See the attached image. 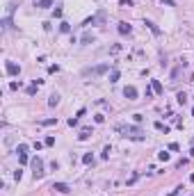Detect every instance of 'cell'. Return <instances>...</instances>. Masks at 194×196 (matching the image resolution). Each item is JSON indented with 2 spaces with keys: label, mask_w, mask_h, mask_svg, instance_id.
Listing matches in <instances>:
<instances>
[{
  "label": "cell",
  "mask_w": 194,
  "mask_h": 196,
  "mask_svg": "<svg viewBox=\"0 0 194 196\" xmlns=\"http://www.w3.org/2000/svg\"><path fill=\"white\" fill-rule=\"evenodd\" d=\"M116 132H121V137H128V139H135V141H142L144 139V130L137 128V126H114Z\"/></svg>",
  "instance_id": "6da1fadb"
},
{
  "label": "cell",
  "mask_w": 194,
  "mask_h": 196,
  "mask_svg": "<svg viewBox=\"0 0 194 196\" xmlns=\"http://www.w3.org/2000/svg\"><path fill=\"white\" fill-rule=\"evenodd\" d=\"M110 71V64H98V66H87V68H82V75L85 78H98V75H103V73H107Z\"/></svg>",
  "instance_id": "7a4b0ae2"
},
{
  "label": "cell",
  "mask_w": 194,
  "mask_h": 196,
  "mask_svg": "<svg viewBox=\"0 0 194 196\" xmlns=\"http://www.w3.org/2000/svg\"><path fill=\"white\" fill-rule=\"evenodd\" d=\"M44 160L37 155V157H32V176H34V180H39V178H44Z\"/></svg>",
  "instance_id": "3957f363"
},
{
  "label": "cell",
  "mask_w": 194,
  "mask_h": 196,
  "mask_svg": "<svg viewBox=\"0 0 194 196\" xmlns=\"http://www.w3.org/2000/svg\"><path fill=\"white\" fill-rule=\"evenodd\" d=\"M101 23H105V11H98L96 16H91V18H87L82 25L85 27H89V25H101Z\"/></svg>",
  "instance_id": "277c9868"
},
{
  "label": "cell",
  "mask_w": 194,
  "mask_h": 196,
  "mask_svg": "<svg viewBox=\"0 0 194 196\" xmlns=\"http://www.w3.org/2000/svg\"><path fill=\"white\" fill-rule=\"evenodd\" d=\"M5 71H7L9 75H18L21 73V66H18L16 62H5Z\"/></svg>",
  "instance_id": "5b68a950"
},
{
  "label": "cell",
  "mask_w": 194,
  "mask_h": 196,
  "mask_svg": "<svg viewBox=\"0 0 194 196\" xmlns=\"http://www.w3.org/2000/svg\"><path fill=\"white\" fill-rule=\"evenodd\" d=\"M50 189L60 192V194H69V192H71V187L66 185V182H53V187H50Z\"/></svg>",
  "instance_id": "8992f818"
},
{
  "label": "cell",
  "mask_w": 194,
  "mask_h": 196,
  "mask_svg": "<svg viewBox=\"0 0 194 196\" xmlns=\"http://www.w3.org/2000/svg\"><path fill=\"white\" fill-rule=\"evenodd\" d=\"M124 96L128 98V101H137V89H135V87H126Z\"/></svg>",
  "instance_id": "52a82bcc"
},
{
  "label": "cell",
  "mask_w": 194,
  "mask_h": 196,
  "mask_svg": "<svg viewBox=\"0 0 194 196\" xmlns=\"http://www.w3.org/2000/svg\"><path fill=\"white\" fill-rule=\"evenodd\" d=\"M116 30H119V34H130L132 32V27H130V23H126V21H121V23H119V27H116Z\"/></svg>",
  "instance_id": "ba28073f"
},
{
  "label": "cell",
  "mask_w": 194,
  "mask_h": 196,
  "mask_svg": "<svg viewBox=\"0 0 194 196\" xmlns=\"http://www.w3.org/2000/svg\"><path fill=\"white\" fill-rule=\"evenodd\" d=\"M144 25L149 27V30H151V32H153V34H155V37H160V34H162V30H160V27L155 25L153 21H144Z\"/></svg>",
  "instance_id": "9c48e42d"
},
{
  "label": "cell",
  "mask_w": 194,
  "mask_h": 196,
  "mask_svg": "<svg viewBox=\"0 0 194 196\" xmlns=\"http://www.w3.org/2000/svg\"><path fill=\"white\" fill-rule=\"evenodd\" d=\"M91 135H94V132H91V128H82V130H80V135H78V139H80V141H87Z\"/></svg>",
  "instance_id": "30bf717a"
},
{
  "label": "cell",
  "mask_w": 194,
  "mask_h": 196,
  "mask_svg": "<svg viewBox=\"0 0 194 196\" xmlns=\"http://www.w3.org/2000/svg\"><path fill=\"white\" fill-rule=\"evenodd\" d=\"M80 43H82V46H87V43H94V34H91V32H85L82 37H80Z\"/></svg>",
  "instance_id": "8fae6325"
},
{
  "label": "cell",
  "mask_w": 194,
  "mask_h": 196,
  "mask_svg": "<svg viewBox=\"0 0 194 196\" xmlns=\"http://www.w3.org/2000/svg\"><path fill=\"white\" fill-rule=\"evenodd\" d=\"M151 87H153V91H155V94H162V91H165V87H162L160 80H151Z\"/></svg>",
  "instance_id": "7c38bea8"
},
{
  "label": "cell",
  "mask_w": 194,
  "mask_h": 196,
  "mask_svg": "<svg viewBox=\"0 0 194 196\" xmlns=\"http://www.w3.org/2000/svg\"><path fill=\"white\" fill-rule=\"evenodd\" d=\"M50 5H53V0H34V7H39V9H46Z\"/></svg>",
  "instance_id": "4fadbf2b"
},
{
  "label": "cell",
  "mask_w": 194,
  "mask_h": 196,
  "mask_svg": "<svg viewBox=\"0 0 194 196\" xmlns=\"http://www.w3.org/2000/svg\"><path fill=\"white\" fill-rule=\"evenodd\" d=\"M155 130H160V132H169V126H165L162 121H155Z\"/></svg>",
  "instance_id": "5bb4252c"
},
{
  "label": "cell",
  "mask_w": 194,
  "mask_h": 196,
  "mask_svg": "<svg viewBox=\"0 0 194 196\" xmlns=\"http://www.w3.org/2000/svg\"><path fill=\"white\" fill-rule=\"evenodd\" d=\"M2 27H5V30H9V27H11V14H7V16L2 18Z\"/></svg>",
  "instance_id": "9a60e30c"
},
{
  "label": "cell",
  "mask_w": 194,
  "mask_h": 196,
  "mask_svg": "<svg viewBox=\"0 0 194 196\" xmlns=\"http://www.w3.org/2000/svg\"><path fill=\"white\" fill-rule=\"evenodd\" d=\"M119 78H121V73H119L116 68H112V73H110V82H116Z\"/></svg>",
  "instance_id": "2e32d148"
},
{
  "label": "cell",
  "mask_w": 194,
  "mask_h": 196,
  "mask_svg": "<svg viewBox=\"0 0 194 196\" xmlns=\"http://www.w3.org/2000/svg\"><path fill=\"white\" fill-rule=\"evenodd\" d=\"M169 157H171V155H169L167 151H160L158 153V160H162V162H169Z\"/></svg>",
  "instance_id": "e0dca14e"
},
{
  "label": "cell",
  "mask_w": 194,
  "mask_h": 196,
  "mask_svg": "<svg viewBox=\"0 0 194 196\" xmlns=\"http://www.w3.org/2000/svg\"><path fill=\"white\" fill-rule=\"evenodd\" d=\"M82 162H85V164H94V155H91V153L82 155Z\"/></svg>",
  "instance_id": "ac0fdd59"
},
{
  "label": "cell",
  "mask_w": 194,
  "mask_h": 196,
  "mask_svg": "<svg viewBox=\"0 0 194 196\" xmlns=\"http://www.w3.org/2000/svg\"><path fill=\"white\" fill-rule=\"evenodd\" d=\"M34 94H37V82L32 80V85L27 87V96H34Z\"/></svg>",
  "instance_id": "d6986e66"
},
{
  "label": "cell",
  "mask_w": 194,
  "mask_h": 196,
  "mask_svg": "<svg viewBox=\"0 0 194 196\" xmlns=\"http://www.w3.org/2000/svg\"><path fill=\"white\" fill-rule=\"evenodd\" d=\"M57 123V119H44V121H39V126H55Z\"/></svg>",
  "instance_id": "ffe728a7"
},
{
  "label": "cell",
  "mask_w": 194,
  "mask_h": 196,
  "mask_svg": "<svg viewBox=\"0 0 194 196\" xmlns=\"http://www.w3.org/2000/svg\"><path fill=\"white\" fill-rule=\"evenodd\" d=\"M16 153H18V155H25V153H27V146H25V144H18V146H16Z\"/></svg>",
  "instance_id": "44dd1931"
},
{
  "label": "cell",
  "mask_w": 194,
  "mask_h": 196,
  "mask_svg": "<svg viewBox=\"0 0 194 196\" xmlns=\"http://www.w3.org/2000/svg\"><path fill=\"white\" fill-rule=\"evenodd\" d=\"M57 103H60V96H57V94H53V96H50V101H48V105H50V107H55Z\"/></svg>",
  "instance_id": "7402d4cb"
},
{
  "label": "cell",
  "mask_w": 194,
  "mask_h": 196,
  "mask_svg": "<svg viewBox=\"0 0 194 196\" xmlns=\"http://www.w3.org/2000/svg\"><path fill=\"white\" fill-rule=\"evenodd\" d=\"M176 98H178V103H180V105H185V103H187V96L183 94V91H180V94H178Z\"/></svg>",
  "instance_id": "603a6c76"
},
{
  "label": "cell",
  "mask_w": 194,
  "mask_h": 196,
  "mask_svg": "<svg viewBox=\"0 0 194 196\" xmlns=\"http://www.w3.org/2000/svg\"><path fill=\"white\" fill-rule=\"evenodd\" d=\"M60 32H71V25L69 23H60Z\"/></svg>",
  "instance_id": "cb8c5ba5"
},
{
  "label": "cell",
  "mask_w": 194,
  "mask_h": 196,
  "mask_svg": "<svg viewBox=\"0 0 194 196\" xmlns=\"http://www.w3.org/2000/svg\"><path fill=\"white\" fill-rule=\"evenodd\" d=\"M94 121H96V123H105V116H103V114H96V116H94Z\"/></svg>",
  "instance_id": "d4e9b609"
},
{
  "label": "cell",
  "mask_w": 194,
  "mask_h": 196,
  "mask_svg": "<svg viewBox=\"0 0 194 196\" xmlns=\"http://www.w3.org/2000/svg\"><path fill=\"white\" fill-rule=\"evenodd\" d=\"M44 144H46V146H55V137H46Z\"/></svg>",
  "instance_id": "484cf974"
},
{
  "label": "cell",
  "mask_w": 194,
  "mask_h": 196,
  "mask_svg": "<svg viewBox=\"0 0 194 196\" xmlns=\"http://www.w3.org/2000/svg\"><path fill=\"white\" fill-rule=\"evenodd\" d=\"M69 126H71V128H73V126H78V116H71V119H69Z\"/></svg>",
  "instance_id": "4316f807"
},
{
  "label": "cell",
  "mask_w": 194,
  "mask_h": 196,
  "mask_svg": "<svg viewBox=\"0 0 194 196\" xmlns=\"http://www.w3.org/2000/svg\"><path fill=\"white\" fill-rule=\"evenodd\" d=\"M57 71H60V66H57V64H53V66H48V73H57Z\"/></svg>",
  "instance_id": "83f0119b"
},
{
  "label": "cell",
  "mask_w": 194,
  "mask_h": 196,
  "mask_svg": "<svg viewBox=\"0 0 194 196\" xmlns=\"http://www.w3.org/2000/svg\"><path fill=\"white\" fill-rule=\"evenodd\" d=\"M180 189H183V187H176V189H174V192H169L167 196H178V194H180Z\"/></svg>",
  "instance_id": "f1b7e54d"
},
{
  "label": "cell",
  "mask_w": 194,
  "mask_h": 196,
  "mask_svg": "<svg viewBox=\"0 0 194 196\" xmlns=\"http://www.w3.org/2000/svg\"><path fill=\"white\" fill-rule=\"evenodd\" d=\"M178 148H180V146H178L176 141H171V144H169V151H178Z\"/></svg>",
  "instance_id": "f546056e"
},
{
  "label": "cell",
  "mask_w": 194,
  "mask_h": 196,
  "mask_svg": "<svg viewBox=\"0 0 194 196\" xmlns=\"http://www.w3.org/2000/svg\"><path fill=\"white\" fill-rule=\"evenodd\" d=\"M137 178H139V176H137V173H132L130 180H128V185H135V180H137Z\"/></svg>",
  "instance_id": "4dcf8cb0"
},
{
  "label": "cell",
  "mask_w": 194,
  "mask_h": 196,
  "mask_svg": "<svg viewBox=\"0 0 194 196\" xmlns=\"http://www.w3.org/2000/svg\"><path fill=\"white\" fill-rule=\"evenodd\" d=\"M9 89H14V91H16V89H21V82H11V85H9Z\"/></svg>",
  "instance_id": "1f68e13d"
},
{
  "label": "cell",
  "mask_w": 194,
  "mask_h": 196,
  "mask_svg": "<svg viewBox=\"0 0 194 196\" xmlns=\"http://www.w3.org/2000/svg\"><path fill=\"white\" fill-rule=\"evenodd\" d=\"M101 157H103V160H107V157H110V146H107L105 151H103V155H101Z\"/></svg>",
  "instance_id": "d6a6232c"
},
{
  "label": "cell",
  "mask_w": 194,
  "mask_h": 196,
  "mask_svg": "<svg viewBox=\"0 0 194 196\" xmlns=\"http://www.w3.org/2000/svg\"><path fill=\"white\" fill-rule=\"evenodd\" d=\"M119 2H121L124 7H132V2H130V0H119Z\"/></svg>",
  "instance_id": "836d02e7"
},
{
  "label": "cell",
  "mask_w": 194,
  "mask_h": 196,
  "mask_svg": "<svg viewBox=\"0 0 194 196\" xmlns=\"http://www.w3.org/2000/svg\"><path fill=\"white\" fill-rule=\"evenodd\" d=\"M190 155H192V157H194V146H192V151H190Z\"/></svg>",
  "instance_id": "e575fe53"
},
{
  "label": "cell",
  "mask_w": 194,
  "mask_h": 196,
  "mask_svg": "<svg viewBox=\"0 0 194 196\" xmlns=\"http://www.w3.org/2000/svg\"><path fill=\"white\" fill-rule=\"evenodd\" d=\"M190 180H192V182H194V173H192V176H190Z\"/></svg>",
  "instance_id": "d590c367"
},
{
  "label": "cell",
  "mask_w": 194,
  "mask_h": 196,
  "mask_svg": "<svg viewBox=\"0 0 194 196\" xmlns=\"http://www.w3.org/2000/svg\"><path fill=\"white\" fill-rule=\"evenodd\" d=\"M192 116H194V107H192Z\"/></svg>",
  "instance_id": "8d00e7d4"
},
{
  "label": "cell",
  "mask_w": 194,
  "mask_h": 196,
  "mask_svg": "<svg viewBox=\"0 0 194 196\" xmlns=\"http://www.w3.org/2000/svg\"><path fill=\"white\" fill-rule=\"evenodd\" d=\"M192 98H194V96H192Z\"/></svg>",
  "instance_id": "74e56055"
}]
</instances>
